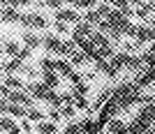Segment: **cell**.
<instances>
[{
	"instance_id": "1",
	"label": "cell",
	"mask_w": 155,
	"mask_h": 134,
	"mask_svg": "<svg viewBox=\"0 0 155 134\" xmlns=\"http://www.w3.org/2000/svg\"><path fill=\"white\" fill-rule=\"evenodd\" d=\"M30 88V95L32 97H37V100H44V102H49V104H53V106L58 109L60 104L65 102L60 95H56V90H51V88H46L44 83H30L28 86Z\"/></svg>"
},
{
	"instance_id": "2",
	"label": "cell",
	"mask_w": 155,
	"mask_h": 134,
	"mask_svg": "<svg viewBox=\"0 0 155 134\" xmlns=\"http://www.w3.org/2000/svg\"><path fill=\"white\" fill-rule=\"evenodd\" d=\"M19 21L30 28H44L46 26V19H42L39 14H19Z\"/></svg>"
},
{
	"instance_id": "3",
	"label": "cell",
	"mask_w": 155,
	"mask_h": 134,
	"mask_svg": "<svg viewBox=\"0 0 155 134\" xmlns=\"http://www.w3.org/2000/svg\"><path fill=\"white\" fill-rule=\"evenodd\" d=\"M134 37L139 39V42H146V39L155 42V28H148V26H137V28H134Z\"/></svg>"
},
{
	"instance_id": "4",
	"label": "cell",
	"mask_w": 155,
	"mask_h": 134,
	"mask_svg": "<svg viewBox=\"0 0 155 134\" xmlns=\"http://www.w3.org/2000/svg\"><path fill=\"white\" fill-rule=\"evenodd\" d=\"M81 129H84L86 134H102V125L97 120H93V118H86V120L81 123Z\"/></svg>"
},
{
	"instance_id": "5",
	"label": "cell",
	"mask_w": 155,
	"mask_h": 134,
	"mask_svg": "<svg viewBox=\"0 0 155 134\" xmlns=\"http://www.w3.org/2000/svg\"><path fill=\"white\" fill-rule=\"evenodd\" d=\"M42 79H44L42 83H44L46 88H51V90L58 86V74H56V72H42Z\"/></svg>"
},
{
	"instance_id": "6",
	"label": "cell",
	"mask_w": 155,
	"mask_h": 134,
	"mask_svg": "<svg viewBox=\"0 0 155 134\" xmlns=\"http://www.w3.org/2000/svg\"><path fill=\"white\" fill-rule=\"evenodd\" d=\"M56 19L58 21H79V14L74 12V9H60V12L56 14Z\"/></svg>"
},
{
	"instance_id": "7",
	"label": "cell",
	"mask_w": 155,
	"mask_h": 134,
	"mask_svg": "<svg viewBox=\"0 0 155 134\" xmlns=\"http://www.w3.org/2000/svg\"><path fill=\"white\" fill-rule=\"evenodd\" d=\"M2 129H5L7 134H19V127L14 125V120L9 118V116H5V118H2Z\"/></svg>"
},
{
	"instance_id": "8",
	"label": "cell",
	"mask_w": 155,
	"mask_h": 134,
	"mask_svg": "<svg viewBox=\"0 0 155 134\" xmlns=\"http://www.w3.org/2000/svg\"><path fill=\"white\" fill-rule=\"evenodd\" d=\"M37 132L39 134H56V125L53 123H42V125H37Z\"/></svg>"
},
{
	"instance_id": "9",
	"label": "cell",
	"mask_w": 155,
	"mask_h": 134,
	"mask_svg": "<svg viewBox=\"0 0 155 134\" xmlns=\"http://www.w3.org/2000/svg\"><path fill=\"white\" fill-rule=\"evenodd\" d=\"M81 132H84V129H81V123H70L63 134H81Z\"/></svg>"
},
{
	"instance_id": "10",
	"label": "cell",
	"mask_w": 155,
	"mask_h": 134,
	"mask_svg": "<svg viewBox=\"0 0 155 134\" xmlns=\"http://www.w3.org/2000/svg\"><path fill=\"white\" fill-rule=\"evenodd\" d=\"M5 53L7 56H19V44H16V42H7L5 44Z\"/></svg>"
},
{
	"instance_id": "11",
	"label": "cell",
	"mask_w": 155,
	"mask_h": 134,
	"mask_svg": "<svg viewBox=\"0 0 155 134\" xmlns=\"http://www.w3.org/2000/svg\"><path fill=\"white\" fill-rule=\"evenodd\" d=\"M5 86H7V88H9V86L23 88V81H21V79H14V77H5Z\"/></svg>"
},
{
	"instance_id": "12",
	"label": "cell",
	"mask_w": 155,
	"mask_h": 134,
	"mask_svg": "<svg viewBox=\"0 0 155 134\" xmlns=\"http://www.w3.org/2000/svg\"><path fill=\"white\" fill-rule=\"evenodd\" d=\"M72 63H74V65H81V63H86V56H84V53H74V56H72Z\"/></svg>"
},
{
	"instance_id": "13",
	"label": "cell",
	"mask_w": 155,
	"mask_h": 134,
	"mask_svg": "<svg viewBox=\"0 0 155 134\" xmlns=\"http://www.w3.org/2000/svg\"><path fill=\"white\" fill-rule=\"evenodd\" d=\"M28 118H30V120H42L44 113H42V111H28Z\"/></svg>"
},
{
	"instance_id": "14",
	"label": "cell",
	"mask_w": 155,
	"mask_h": 134,
	"mask_svg": "<svg viewBox=\"0 0 155 134\" xmlns=\"http://www.w3.org/2000/svg\"><path fill=\"white\" fill-rule=\"evenodd\" d=\"M148 134H155V127H153V129H150V132H148Z\"/></svg>"
}]
</instances>
